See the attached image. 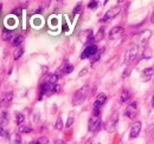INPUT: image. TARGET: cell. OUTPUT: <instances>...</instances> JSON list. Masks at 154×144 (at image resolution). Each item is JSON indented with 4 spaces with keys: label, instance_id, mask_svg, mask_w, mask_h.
I'll use <instances>...</instances> for the list:
<instances>
[{
    "label": "cell",
    "instance_id": "5bb4252c",
    "mask_svg": "<svg viewBox=\"0 0 154 144\" xmlns=\"http://www.w3.org/2000/svg\"><path fill=\"white\" fill-rule=\"evenodd\" d=\"M58 71H60V73H63V74H68V73H71V72L74 71V66L68 60H65L64 64H63V66Z\"/></svg>",
    "mask_w": 154,
    "mask_h": 144
},
{
    "label": "cell",
    "instance_id": "3957f363",
    "mask_svg": "<svg viewBox=\"0 0 154 144\" xmlns=\"http://www.w3.org/2000/svg\"><path fill=\"white\" fill-rule=\"evenodd\" d=\"M120 12H121V7L120 6H114V7H112L110 10H108L107 12H106V14H104V17L102 19V21H109V20H112V19H114L117 16V14H120Z\"/></svg>",
    "mask_w": 154,
    "mask_h": 144
},
{
    "label": "cell",
    "instance_id": "4316f807",
    "mask_svg": "<svg viewBox=\"0 0 154 144\" xmlns=\"http://www.w3.org/2000/svg\"><path fill=\"white\" fill-rule=\"evenodd\" d=\"M97 6H98V2H97V1H90V2L88 4V7L91 8V10H95Z\"/></svg>",
    "mask_w": 154,
    "mask_h": 144
},
{
    "label": "cell",
    "instance_id": "ab89813d",
    "mask_svg": "<svg viewBox=\"0 0 154 144\" xmlns=\"http://www.w3.org/2000/svg\"><path fill=\"white\" fill-rule=\"evenodd\" d=\"M29 144H37V142H30Z\"/></svg>",
    "mask_w": 154,
    "mask_h": 144
},
{
    "label": "cell",
    "instance_id": "cb8c5ba5",
    "mask_svg": "<svg viewBox=\"0 0 154 144\" xmlns=\"http://www.w3.org/2000/svg\"><path fill=\"white\" fill-rule=\"evenodd\" d=\"M55 128H56L57 130H62V129H63V121H62V118H60V117H58L57 118L56 124H55Z\"/></svg>",
    "mask_w": 154,
    "mask_h": 144
},
{
    "label": "cell",
    "instance_id": "4dcf8cb0",
    "mask_svg": "<svg viewBox=\"0 0 154 144\" xmlns=\"http://www.w3.org/2000/svg\"><path fill=\"white\" fill-rule=\"evenodd\" d=\"M129 74H131V70H129V69H126L125 72H123V74H122V78H123V79H126Z\"/></svg>",
    "mask_w": 154,
    "mask_h": 144
},
{
    "label": "cell",
    "instance_id": "44dd1931",
    "mask_svg": "<svg viewBox=\"0 0 154 144\" xmlns=\"http://www.w3.org/2000/svg\"><path fill=\"white\" fill-rule=\"evenodd\" d=\"M23 40H24V37L23 36H17L14 39H13V46H20V44L23 43Z\"/></svg>",
    "mask_w": 154,
    "mask_h": 144
},
{
    "label": "cell",
    "instance_id": "60d3db41",
    "mask_svg": "<svg viewBox=\"0 0 154 144\" xmlns=\"http://www.w3.org/2000/svg\"><path fill=\"white\" fill-rule=\"evenodd\" d=\"M98 144H101V143H98Z\"/></svg>",
    "mask_w": 154,
    "mask_h": 144
},
{
    "label": "cell",
    "instance_id": "8fae6325",
    "mask_svg": "<svg viewBox=\"0 0 154 144\" xmlns=\"http://www.w3.org/2000/svg\"><path fill=\"white\" fill-rule=\"evenodd\" d=\"M153 74H154L153 68H146V69L142 71V73H141V79H142V82H149V80L152 79Z\"/></svg>",
    "mask_w": 154,
    "mask_h": 144
},
{
    "label": "cell",
    "instance_id": "7c38bea8",
    "mask_svg": "<svg viewBox=\"0 0 154 144\" xmlns=\"http://www.w3.org/2000/svg\"><path fill=\"white\" fill-rule=\"evenodd\" d=\"M140 131H141V122H135L134 124L132 125V128H131V132H129L131 138H133V140L139 136Z\"/></svg>",
    "mask_w": 154,
    "mask_h": 144
},
{
    "label": "cell",
    "instance_id": "7402d4cb",
    "mask_svg": "<svg viewBox=\"0 0 154 144\" xmlns=\"http://www.w3.org/2000/svg\"><path fill=\"white\" fill-rule=\"evenodd\" d=\"M19 131L21 134H30L31 131H32V128H30V126H24L21 125L19 128Z\"/></svg>",
    "mask_w": 154,
    "mask_h": 144
},
{
    "label": "cell",
    "instance_id": "9c48e42d",
    "mask_svg": "<svg viewBox=\"0 0 154 144\" xmlns=\"http://www.w3.org/2000/svg\"><path fill=\"white\" fill-rule=\"evenodd\" d=\"M151 36H152V32H151L149 30H145V31L140 32V33L136 36L139 45H145L146 41H148V39L151 38Z\"/></svg>",
    "mask_w": 154,
    "mask_h": 144
},
{
    "label": "cell",
    "instance_id": "f1b7e54d",
    "mask_svg": "<svg viewBox=\"0 0 154 144\" xmlns=\"http://www.w3.org/2000/svg\"><path fill=\"white\" fill-rule=\"evenodd\" d=\"M72 123H74V116H70L68 118V122H66V128H70L72 125Z\"/></svg>",
    "mask_w": 154,
    "mask_h": 144
},
{
    "label": "cell",
    "instance_id": "484cf974",
    "mask_svg": "<svg viewBox=\"0 0 154 144\" xmlns=\"http://www.w3.org/2000/svg\"><path fill=\"white\" fill-rule=\"evenodd\" d=\"M82 12V4H77L76 7L74 8V14H78V13H81Z\"/></svg>",
    "mask_w": 154,
    "mask_h": 144
},
{
    "label": "cell",
    "instance_id": "52a82bcc",
    "mask_svg": "<svg viewBox=\"0 0 154 144\" xmlns=\"http://www.w3.org/2000/svg\"><path fill=\"white\" fill-rule=\"evenodd\" d=\"M137 112H139V110H137L136 103H131V104L127 106V109H126L125 115H126V117H128L129 119H133V118L136 117Z\"/></svg>",
    "mask_w": 154,
    "mask_h": 144
},
{
    "label": "cell",
    "instance_id": "8d00e7d4",
    "mask_svg": "<svg viewBox=\"0 0 154 144\" xmlns=\"http://www.w3.org/2000/svg\"><path fill=\"white\" fill-rule=\"evenodd\" d=\"M55 144H66V143H65L64 141H60V140H59V141H56V142H55Z\"/></svg>",
    "mask_w": 154,
    "mask_h": 144
},
{
    "label": "cell",
    "instance_id": "f546056e",
    "mask_svg": "<svg viewBox=\"0 0 154 144\" xmlns=\"http://www.w3.org/2000/svg\"><path fill=\"white\" fill-rule=\"evenodd\" d=\"M12 14L20 16V14H21V7H17V8H14V10H13V12H12Z\"/></svg>",
    "mask_w": 154,
    "mask_h": 144
},
{
    "label": "cell",
    "instance_id": "30bf717a",
    "mask_svg": "<svg viewBox=\"0 0 154 144\" xmlns=\"http://www.w3.org/2000/svg\"><path fill=\"white\" fill-rule=\"evenodd\" d=\"M12 99H13V93H12V92H7V93H5V94L2 96V98H1V100H0V109L2 110V108H4L5 110H6V108L11 104Z\"/></svg>",
    "mask_w": 154,
    "mask_h": 144
},
{
    "label": "cell",
    "instance_id": "ffe728a7",
    "mask_svg": "<svg viewBox=\"0 0 154 144\" xmlns=\"http://www.w3.org/2000/svg\"><path fill=\"white\" fill-rule=\"evenodd\" d=\"M153 57V52L151 49H145V51L142 52V58L143 59H149Z\"/></svg>",
    "mask_w": 154,
    "mask_h": 144
},
{
    "label": "cell",
    "instance_id": "2e32d148",
    "mask_svg": "<svg viewBox=\"0 0 154 144\" xmlns=\"http://www.w3.org/2000/svg\"><path fill=\"white\" fill-rule=\"evenodd\" d=\"M1 38H2V40H5V41H10V40L13 38V31L7 30V28H4Z\"/></svg>",
    "mask_w": 154,
    "mask_h": 144
},
{
    "label": "cell",
    "instance_id": "7a4b0ae2",
    "mask_svg": "<svg viewBox=\"0 0 154 144\" xmlns=\"http://www.w3.org/2000/svg\"><path fill=\"white\" fill-rule=\"evenodd\" d=\"M117 122H119V112L114 111L113 115L109 117V119L107 121L106 123V131L109 132V134H113L116 130V125H117Z\"/></svg>",
    "mask_w": 154,
    "mask_h": 144
},
{
    "label": "cell",
    "instance_id": "e575fe53",
    "mask_svg": "<svg viewBox=\"0 0 154 144\" xmlns=\"http://www.w3.org/2000/svg\"><path fill=\"white\" fill-rule=\"evenodd\" d=\"M5 135V130H4V126L0 125V136H4Z\"/></svg>",
    "mask_w": 154,
    "mask_h": 144
},
{
    "label": "cell",
    "instance_id": "83f0119b",
    "mask_svg": "<svg viewBox=\"0 0 154 144\" xmlns=\"http://www.w3.org/2000/svg\"><path fill=\"white\" fill-rule=\"evenodd\" d=\"M13 144H23V141H21V138H20V136L18 134L14 135V143Z\"/></svg>",
    "mask_w": 154,
    "mask_h": 144
},
{
    "label": "cell",
    "instance_id": "f35d334b",
    "mask_svg": "<svg viewBox=\"0 0 154 144\" xmlns=\"http://www.w3.org/2000/svg\"><path fill=\"white\" fill-rule=\"evenodd\" d=\"M152 22H153V24H154V14H153V16H152Z\"/></svg>",
    "mask_w": 154,
    "mask_h": 144
},
{
    "label": "cell",
    "instance_id": "6da1fadb",
    "mask_svg": "<svg viewBox=\"0 0 154 144\" xmlns=\"http://www.w3.org/2000/svg\"><path fill=\"white\" fill-rule=\"evenodd\" d=\"M89 93H90L89 86H88V85H83L81 89H78V90L74 93V96H72V105L77 106V105L83 104V103L87 100Z\"/></svg>",
    "mask_w": 154,
    "mask_h": 144
},
{
    "label": "cell",
    "instance_id": "1f68e13d",
    "mask_svg": "<svg viewBox=\"0 0 154 144\" xmlns=\"http://www.w3.org/2000/svg\"><path fill=\"white\" fill-rule=\"evenodd\" d=\"M101 53H102V52H101V51H98V52L93 57V62H97V60L100 59V57H101Z\"/></svg>",
    "mask_w": 154,
    "mask_h": 144
},
{
    "label": "cell",
    "instance_id": "d6a6232c",
    "mask_svg": "<svg viewBox=\"0 0 154 144\" xmlns=\"http://www.w3.org/2000/svg\"><path fill=\"white\" fill-rule=\"evenodd\" d=\"M59 91H60V86H59L58 84H56V85H55V89H54V93H58Z\"/></svg>",
    "mask_w": 154,
    "mask_h": 144
},
{
    "label": "cell",
    "instance_id": "d590c367",
    "mask_svg": "<svg viewBox=\"0 0 154 144\" xmlns=\"http://www.w3.org/2000/svg\"><path fill=\"white\" fill-rule=\"evenodd\" d=\"M93 143H94V138H93V137H90V138L85 142V144H93Z\"/></svg>",
    "mask_w": 154,
    "mask_h": 144
},
{
    "label": "cell",
    "instance_id": "d4e9b609",
    "mask_svg": "<svg viewBox=\"0 0 154 144\" xmlns=\"http://www.w3.org/2000/svg\"><path fill=\"white\" fill-rule=\"evenodd\" d=\"M103 32H104V28L103 27H101L100 30H98V32H97V34H96V37H95V40H101L102 38H103Z\"/></svg>",
    "mask_w": 154,
    "mask_h": 144
},
{
    "label": "cell",
    "instance_id": "5b68a950",
    "mask_svg": "<svg viewBox=\"0 0 154 144\" xmlns=\"http://www.w3.org/2000/svg\"><path fill=\"white\" fill-rule=\"evenodd\" d=\"M101 118L100 117H91L90 119H89V124H88V129H89V131H91V132H97L100 129H101Z\"/></svg>",
    "mask_w": 154,
    "mask_h": 144
},
{
    "label": "cell",
    "instance_id": "9a60e30c",
    "mask_svg": "<svg viewBox=\"0 0 154 144\" xmlns=\"http://www.w3.org/2000/svg\"><path fill=\"white\" fill-rule=\"evenodd\" d=\"M7 124H8V112H7V110L2 109L0 112V125L6 126Z\"/></svg>",
    "mask_w": 154,
    "mask_h": 144
},
{
    "label": "cell",
    "instance_id": "836d02e7",
    "mask_svg": "<svg viewBox=\"0 0 154 144\" xmlns=\"http://www.w3.org/2000/svg\"><path fill=\"white\" fill-rule=\"evenodd\" d=\"M87 73H88V69H83L82 71L79 72V74H78V76H79V77H82V76H84V74H87Z\"/></svg>",
    "mask_w": 154,
    "mask_h": 144
},
{
    "label": "cell",
    "instance_id": "603a6c76",
    "mask_svg": "<svg viewBox=\"0 0 154 144\" xmlns=\"http://www.w3.org/2000/svg\"><path fill=\"white\" fill-rule=\"evenodd\" d=\"M37 144H50V141H49L48 137L42 136V137H39V140L37 141Z\"/></svg>",
    "mask_w": 154,
    "mask_h": 144
},
{
    "label": "cell",
    "instance_id": "4fadbf2b",
    "mask_svg": "<svg viewBox=\"0 0 154 144\" xmlns=\"http://www.w3.org/2000/svg\"><path fill=\"white\" fill-rule=\"evenodd\" d=\"M106 102H107V94L103 93V92L98 93L96 97V100H95V103H94V108L101 109V106H102Z\"/></svg>",
    "mask_w": 154,
    "mask_h": 144
},
{
    "label": "cell",
    "instance_id": "ba28073f",
    "mask_svg": "<svg viewBox=\"0 0 154 144\" xmlns=\"http://www.w3.org/2000/svg\"><path fill=\"white\" fill-rule=\"evenodd\" d=\"M123 34V27H121V26H115V27H113L112 30H110V32H109V39L110 40H117V39H120V37Z\"/></svg>",
    "mask_w": 154,
    "mask_h": 144
},
{
    "label": "cell",
    "instance_id": "e0dca14e",
    "mask_svg": "<svg viewBox=\"0 0 154 144\" xmlns=\"http://www.w3.org/2000/svg\"><path fill=\"white\" fill-rule=\"evenodd\" d=\"M129 98H131V93H129L128 90H123L121 92V94H120V102H121L122 104L127 103V102L129 100Z\"/></svg>",
    "mask_w": 154,
    "mask_h": 144
},
{
    "label": "cell",
    "instance_id": "74e56055",
    "mask_svg": "<svg viewBox=\"0 0 154 144\" xmlns=\"http://www.w3.org/2000/svg\"><path fill=\"white\" fill-rule=\"evenodd\" d=\"M152 105L154 106V94H153V98H152Z\"/></svg>",
    "mask_w": 154,
    "mask_h": 144
},
{
    "label": "cell",
    "instance_id": "ac0fdd59",
    "mask_svg": "<svg viewBox=\"0 0 154 144\" xmlns=\"http://www.w3.org/2000/svg\"><path fill=\"white\" fill-rule=\"evenodd\" d=\"M24 122H25V116H24V113L17 112V113H16V123H17V125L21 126Z\"/></svg>",
    "mask_w": 154,
    "mask_h": 144
},
{
    "label": "cell",
    "instance_id": "d6986e66",
    "mask_svg": "<svg viewBox=\"0 0 154 144\" xmlns=\"http://www.w3.org/2000/svg\"><path fill=\"white\" fill-rule=\"evenodd\" d=\"M23 54H24V49H23V47H18V49L14 51V53H13V58H14V60H18Z\"/></svg>",
    "mask_w": 154,
    "mask_h": 144
},
{
    "label": "cell",
    "instance_id": "277c9868",
    "mask_svg": "<svg viewBox=\"0 0 154 144\" xmlns=\"http://www.w3.org/2000/svg\"><path fill=\"white\" fill-rule=\"evenodd\" d=\"M137 56V46H132L131 49H128L125 53V63L126 64H131Z\"/></svg>",
    "mask_w": 154,
    "mask_h": 144
},
{
    "label": "cell",
    "instance_id": "8992f818",
    "mask_svg": "<svg viewBox=\"0 0 154 144\" xmlns=\"http://www.w3.org/2000/svg\"><path fill=\"white\" fill-rule=\"evenodd\" d=\"M98 52V49H97L96 45H90V46H87L84 49V51L81 54V58L82 59H87L89 57H94L95 54Z\"/></svg>",
    "mask_w": 154,
    "mask_h": 144
}]
</instances>
